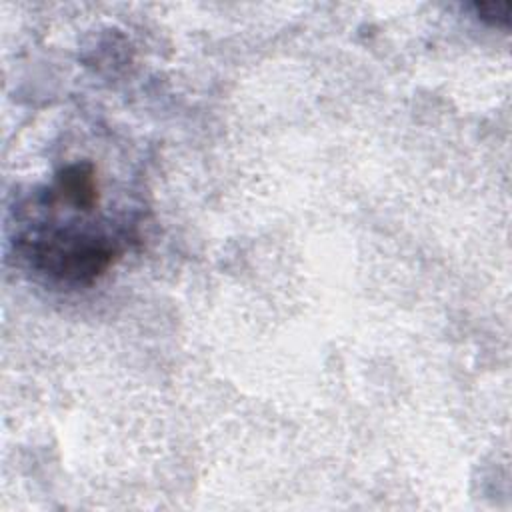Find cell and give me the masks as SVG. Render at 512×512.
Segmentation results:
<instances>
[{
    "mask_svg": "<svg viewBox=\"0 0 512 512\" xmlns=\"http://www.w3.org/2000/svg\"><path fill=\"white\" fill-rule=\"evenodd\" d=\"M30 256L40 270L56 278L88 282L108 268L114 258V248L102 238L50 234L34 240Z\"/></svg>",
    "mask_w": 512,
    "mask_h": 512,
    "instance_id": "cell-1",
    "label": "cell"
},
{
    "mask_svg": "<svg viewBox=\"0 0 512 512\" xmlns=\"http://www.w3.org/2000/svg\"><path fill=\"white\" fill-rule=\"evenodd\" d=\"M476 10L480 14V18L490 20L494 24H508L510 20V4L508 2H484V4H476Z\"/></svg>",
    "mask_w": 512,
    "mask_h": 512,
    "instance_id": "cell-2",
    "label": "cell"
}]
</instances>
